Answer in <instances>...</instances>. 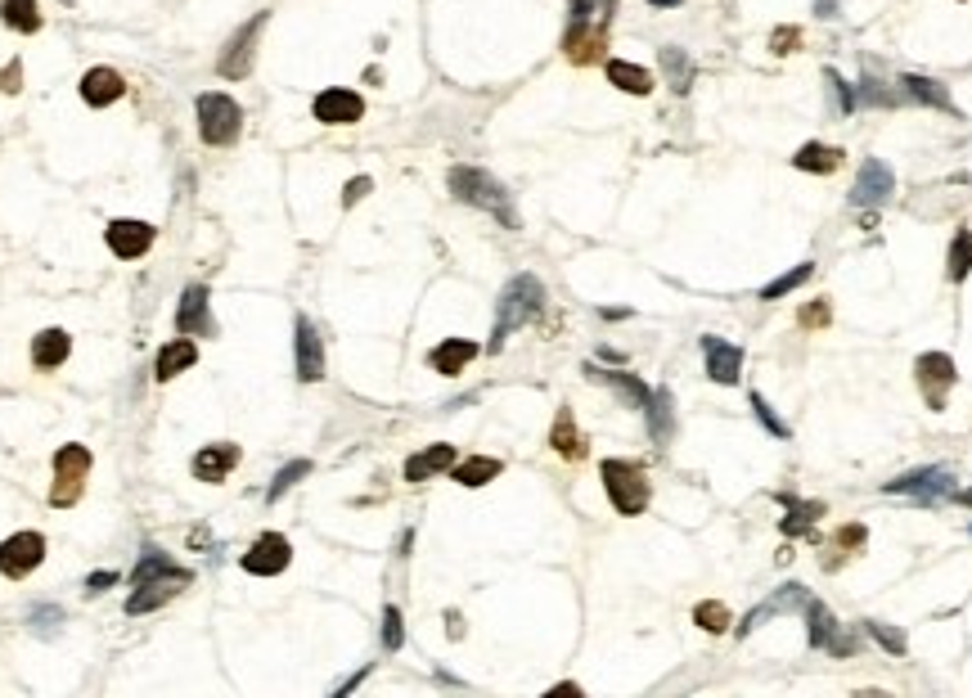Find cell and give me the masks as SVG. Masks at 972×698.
Returning <instances> with one entry per match:
<instances>
[{
    "mask_svg": "<svg viewBox=\"0 0 972 698\" xmlns=\"http://www.w3.org/2000/svg\"><path fill=\"white\" fill-rule=\"evenodd\" d=\"M540 311H545V284H540L531 271L513 275V280L504 284L500 302H495L491 352H500V347H504V338H509L513 329H522V325H531V320H540Z\"/></svg>",
    "mask_w": 972,
    "mask_h": 698,
    "instance_id": "6da1fadb",
    "label": "cell"
},
{
    "mask_svg": "<svg viewBox=\"0 0 972 698\" xmlns=\"http://www.w3.org/2000/svg\"><path fill=\"white\" fill-rule=\"evenodd\" d=\"M446 181H450V194H455L459 203L491 212V217L500 221V226H509V230L522 226L518 208H513V199H509V190H504V185L495 181L491 172H482V167H450Z\"/></svg>",
    "mask_w": 972,
    "mask_h": 698,
    "instance_id": "7a4b0ae2",
    "label": "cell"
},
{
    "mask_svg": "<svg viewBox=\"0 0 972 698\" xmlns=\"http://www.w3.org/2000/svg\"><path fill=\"white\" fill-rule=\"evenodd\" d=\"M194 109H198V136H203V145L225 149V145H234V140H239L243 109L225 91H203Z\"/></svg>",
    "mask_w": 972,
    "mask_h": 698,
    "instance_id": "3957f363",
    "label": "cell"
},
{
    "mask_svg": "<svg viewBox=\"0 0 972 698\" xmlns=\"http://www.w3.org/2000/svg\"><path fill=\"white\" fill-rule=\"evenodd\" d=\"M603 478V491H608V500L617 505V514H644L648 509V478L639 464L630 460H603L599 469Z\"/></svg>",
    "mask_w": 972,
    "mask_h": 698,
    "instance_id": "277c9868",
    "label": "cell"
},
{
    "mask_svg": "<svg viewBox=\"0 0 972 698\" xmlns=\"http://www.w3.org/2000/svg\"><path fill=\"white\" fill-rule=\"evenodd\" d=\"M266 23H270V10H257V14H252V19L230 37V46H225V50H221V59H216V73H221L225 82H243V77L252 73V59H257V41H261V32H266Z\"/></svg>",
    "mask_w": 972,
    "mask_h": 698,
    "instance_id": "5b68a950",
    "label": "cell"
},
{
    "mask_svg": "<svg viewBox=\"0 0 972 698\" xmlns=\"http://www.w3.org/2000/svg\"><path fill=\"white\" fill-rule=\"evenodd\" d=\"M882 491H887V496H909V500L932 505V500H941L954 491V473L941 469V464H927V469H909V473H900V478L882 482Z\"/></svg>",
    "mask_w": 972,
    "mask_h": 698,
    "instance_id": "8992f818",
    "label": "cell"
},
{
    "mask_svg": "<svg viewBox=\"0 0 972 698\" xmlns=\"http://www.w3.org/2000/svg\"><path fill=\"white\" fill-rule=\"evenodd\" d=\"M90 473V451L86 446H63L54 455V491H50V505L63 509V505H77L81 496V478Z\"/></svg>",
    "mask_w": 972,
    "mask_h": 698,
    "instance_id": "52a82bcc",
    "label": "cell"
},
{
    "mask_svg": "<svg viewBox=\"0 0 972 698\" xmlns=\"http://www.w3.org/2000/svg\"><path fill=\"white\" fill-rule=\"evenodd\" d=\"M914 379L918 388H923V401L932 410H945V397H950L954 379H959V370H954V356L945 352H923L914 361Z\"/></svg>",
    "mask_w": 972,
    "mask_h": 698,
    "instance_id": "ba28073f",
    "label": "cell"
},
{
    "mask_svg": "<svg viewBox=\"0 0 972 698\" xmlns=\"http://www.w3.org/2000/svg\"><path fill=\"white\" fill-rule=\"evenodd\" d=\"M603 50H608V23H576L567 19V32H563V55L572 64H599Z\"/></svg>",
    "mask_w": 972,
    "mask_h": 698,
    "instance_id": "9c48e42d",
    "label": "cell"
},
{
    "mask_svg": "<svg viewBox=\"0 0 972 698\" xmlns=\"http://www.w3.org/2000/svg\"><path fill=\"white\" fill-rule=\"evenodd\" d=\"M896 194V176L882 158H869V163L855 172V185H851V203L855 208H882V203Z\"/></svg>",
    "mask_w": 972,
    "mask_h": 698,
    "instance_id": "30bf717a",
    "label": "cell"
},
{
    "mask_svg": "<svg viewBox=\"0 0 972 698\" xmlns=\"http://www.w3.org/2000/svg\"><path fill=\"white\" fill-rule=\"evenodd\" d=\"M315 122H324V127H351V122L365 118V100H360L356 91H342V86H329V91L315 95L311 104Z\"/></svg>",
    "mask_w": 972,
    "mask_h": 698,
    "instance_id": "8fae6325",
    "label": "cell"
},
{
    "mask_svg": "<svg viewBox=\"0 0 972 698\" xmlns=\"http://www.w3.org/2000/svg\"><path fill=\"white\" fill-rule=\"evenodd\" d=\"M288 559H293V545H288L279 532H266V536H257V541L248 545V554H243V572H252V577H275V572L288 568Z\"/></svg>",
    "mask_w": 972,
    "mask_h": 698,
    "instance_id": "7c38bea8",
    "label": "cell"
},
{
    "mask_svg": "<svg viewBox=\"0 0 972 698\" xmlns=\"http://www.w3.org/2000/svg\"><path fill=\"white\" fill-rule=\"evenodd\" d=\"M45 559V536L41 532H18L0 545V572L5 577H27L32 568H41Z\"/></svg>",
    "mask_w": 972,
    "mask_h": 698,
    "instance_id": "4fadbf2b",
    "label": "cell"
},
{
    "mask_svg": "<svg viewBox=\"0 0 972 698\" xmlns=\"http://www.w3.org/2000/svg\"><path fill=\"white\" fill-rule=\"evenodd\" d=\"M806 599H810V590H806V586H797V581H788V586H779L770 599H765V604H756L752 613L743 617L738 635H752L756 626H765L770 617H779V613H797V608H806Z\"/></svg>",
    "mask_w": 972,
    "mask_h": 698,
    "instance_id": "5bb4252c",
    "label": "cell"
},
{
    "mask_svg": "<svg viewBox=\"0 0 972 698\" xmlns=\"http://www.w3.org/2000/svg\"><path fill=\"white\" fill-rule=\"evenodd\" d=\"M104 239H108V248H113V257L131 262V257L149 253V244H153V226H149V221H108Z\"/></svg>",
    "mask_w": 972,
    "mask_h": 698,
    "instance_id": "9a60e30c",
    "label": "cell"
},
{
    "mask_svg": "<svg viewBox=\"0 0 972 698\" xmlns=\"http://www.w3.org/2000/svg\"><path fill=\"white\" fill-rule=\"evenodd\" d=\"M207 284H189L185 293H180V311H176V329L185 338H194V334H212V311H207Z\"/></svg>",
    "mask_w": 972,
    "mask_h": 698,
    "instance_id": "2e32d148",
    "label": "cell"
},
{
    "mask_svg": "<svg viewBox=\"0 0 972 698\" xmlns=\"http://www.w3.org/2000/svg\"><path fill=\"white\" fill-rule=\"evenodd\" d=\"M702 356H707V379L711 383H738V374H743V352H738L734 343L707 334L702 338Z\"/></svg>",
    "mask_w": 972,
    "mask_h": 698,
    "instance_id": "e0dca14e",
    "label": "cell"
},
{
    "mask_svg": "<svg viewBox=\"0 0 972 698\" xmlns=\"http://www.w3.org/2000/svg\"><path fill=\"white\" fill-rule=\"evenodd\" d=\"M297 379L302 383L324 379V343H320V329L306 316H297Z\"/></svg>",
    "mask_w": 972,
    "mask_h": 698,
    "instance_id": "ac0fdd59",
    "label": "cell"
},
{
    "mask_svg": "<svg viewBox=\"0 0 972 698\" xmlns=\"http://www.w3.org/2000/svg\"><path fill=\"white\" fill-rule=\"evenodd\" d=\"M126 95V82L117 68H90L86 77H81V100L90 104V109H108V104H117Z\"/></svg>",
    "mask_w": 972,
    "mask_h": 698,
    "instance_id": "d6986e66",
    "label": "cell"
},
{
    "mask_svg": "<svg viewBox=\"0 0 972 698\" xmlns=\"http://www.w3.org/2000/svg\"><path fill=\"white\" fill-rule=\"evenodd\" d=\"M900 95H905L909 104H927V109H941V113H954L959 118V109H954L950 91H945L941 82H932V77H918V73H905L900 77Z\"/></svg>",
    "mask_w": 972,
    "mask_h": 698,
    "instance_id": "ffe728a7",
    "label": "cell"
},
{
    "mask_svg": "<svg viewBox=\"0 0 972 698\" xmlns=\"http://www.w3.org/2000/svg\"><path fill=\"white\" fill-rule=\"evenodd\" d=\"M149 581H180V586H189V568H176L171 554H162L149 545L144 559L135 563V572H131V586H149Z\"/></svg>",
    "mask_w": 972,
    "mask_h": 698,
    "instance_id": "44dd1931",
    "label": "cell"
},
{
    "mask_svg": "<svg viewBox=\"0 0 972 698\" xmlns=\"http://www.w3.org/2000/svg\"><path fill=\"white\" fill-rule=\"evenodd\" d=\"M234 464H239V446L216 442V446H203V451L194 455V464H189V469H194L198 482H221L225 473L234 469Z\"/></svg>",
    "mask_w": 972,
    "mask_h": 698,
    "instance_id": "7402d4cb",
    "label": "cell"
},
{
    "mask_svg": "<svg viewBox=\"0 0 972 698\" xmlns=\"http://www.w3.org/2000/svg\"><path fill=\"white\" fill-rule=\"evenodd\" d=\"M585 374H590L594 383H608V388L617 392V397L626 401L630 410H644V406H648V397H653V392H648L644 383H639L635 374H626V370H599V365H585Z\"/></svg>",
    "mask_w": 972,
    "mask_h": 698,
    "instance_id": "603a6c76",
    "label": "cell"
},
{
    "mask_svg": "<svg viewBox=\"0 0 972 698\" xmlns=\"http://www.w3.org/2000/svg\"><path fill=\"white\" fill-rule=\"evenodd\" d=\"M644 415H648V437H653V446L671 442V437H675V397H671V388H657L653 397H648Z\"/></svg>",
    "mask_w": 972,
    "mask_h": 698,
    "instance_id": "cb8c5ba5",
    "label": "cell"
},
{
    "mask_svg": "<svg viewBox=\"0 0 972 698\" xmlns=\"http://www.w3.org/2000/svg\"><path fill=\"white\" fill-rule=\"evenodd\" d=\"M792 167H797V172H810V176H833L837 167H842V149L810 140V145H801L797 154H792Z\"/></svg>",
    "mask_w": 972,
    "mask_h": 698,
    "instance_id": "d4e9b609",
    "label": "cell"
},
{
    "mask_svg": "<svg viewBox=\"0 0 972 698\" xmlns=\"http://www.w3.org/2000/svg\"><path fill=\"white\" fill-rule=\"evenodd\" d=\"M450 464H455V446L437 442V446H428V451H419V455L405 460V482H428L432 473H446Z\"/></svg>",
    "mask_w": 972,
    "mask_h": 698,
    "instance_id": "484cf974",
    "label": "cell"
},
{
    "mask_svg": "<svg viewBox=\"0 0 972 698\" xmlns=\"http://www.w3.org/2000/svg\"><path fill=\"white\" fill-rule=\"evenodd\" d=\"M72 352V338L63 334V329H41V334L32 338V365L36 370H54V365H63Z\"/></svg>",
    "mask_w": 972,
    "mask_h": 698,
    "instance_id": "4316f807",
    "label": "cell"
},
{
    "mask_svg": "<svg viewBox=\"0 0 972 698\" xmlns=\"http://www.w3.org/2000/svg\"><path fill=\"white\" fill-rule=\"evenodd\" d=\"M473 356H477V343H468V338H446V343H437L428 352V365L437 374H459Z\"/></svg>",
    "mask_w": 972,
    "mask_h": 698,
    "instance_id": "83f0119b",
    "label": "cell"
},
{
    "mask_svg": "<svg viewBox=\"0 0 972 698\" xmlns=\"http://www.w3.org/2000/svg\"><path fill=\"white\" fill-rule=\"evenodd\" d=\"M504 464L495 460V455H468V460L450 464V478L459 482V487H486V482L500 478Z\"/></svg>",
    "mask_w": 972,
    "mask_h": 698,
    "instance_id": "f1b7e54d",
    "label": "cell"
},
{
    "mask_svg": "<svg viewBox=\"0 0 972 698\" xmlns=\"http://www.w3.org/2000/svg\"><path fill=\"white\" fill-rule=\"evenodd\" d=\"M194 361H198V347L189 343V338H171V343L158 352V361H153V374L167 383V379H176L180 370H189Z\"/></svg>",
    "mask_w": 972,
    "mask_h": 698,
    "instance_id": "f546056e",
    "label": "cell"
},
{
    "mask_svg": "<svg viewBox=\"0 0 972 698\" xmlns=\"http://www.w3.org/2000/svg\"><path fill=\"white\" fill-rule=\"evenodd\" d=\"M657 64H662V77H666V86H671L675 95H689V86H693V77H698V68H693V59L684 55V50L666 46L662 55H657Z\"/></svg>",
    "mask_w": 972,
    "mask_h": 698,
    "instance_id": "4dcf8cb0",
    "label": "cell"
},
{
    "mask_svg": "<svg viewBox=\"0 0 972 698\" xmlns=\"http://www.w3.org/2000/svg\"><path fill=\"white\" fill-rule=\"evenodd\" d=\"M608 82L617 86V91L626 95H648L653 91V73L639 64H630V59H608Z\"/></svg>",
    "mask_w": 972,
    "mask_h": 698,
    "instance_id": "1f68e13d",
    "label": "cell"
},
{
    "mask_svg": "<svg viewBox=\"0 0 972 698\" xmlns=\"http://www.w3.org/2000/svg\"><path fill=\"white\" fill-rule=\"evenodd\" d=\"M549 446H554V451L563 455V460H581V455H585V437L576 433L572 410H558L554 428H549Z\"/></svg>",
    "mask_w": 972,
    "mask_h": 698,
    "instance_id": "d6a6232c",
    "label": "cell"
},
{
    "mask_svg": "<svg viewBox=\"0 0 972 698\" xmlns=\"http://www.w3.org/2000/svg\"><path fill=\"white\" fill-rule=\"evenodd\" d=\"M0 23L14 32H41V10L36 0H0Z\"/></svg>",
    "mask_w": 972,
    "mask_h": 698,
    "instance_id": "836d02e7",
    "label": "cell"
},
{
    "mask_svg": "<svg viewBox=\"0 0 972 698\" xmlns=\"http://www.w3.org/2000/svg\"><path fill=\"white\" fill-rule=\"evenodd\" d=\"M806 626H810V649H824L828 644V635L837 631V617L828 613V604H819V599H806Z\"/></svg>",
    "mask_w": 972,
    "mask_h": 698,
    "instance_id": "e575fe53",
    "label": "cell"
},
{
    "mask_svg": "<svg viewBox=\"0 0 972 698\" xmlns=\"http://www.w3.org/2000/svg\"><path fill=\"white\" fill-rule=\"evenodd\" d=\"M972 271V230H954V244H950V257H945V275L954 284H963Z\"/></svg>",
    "mask_w": 972,
    "mask_h": 698,
    "instance_id": "d590c367",
    "label": "cell"
},
{
    "mask_svg": "<svg viewBox=\"0 0 972 698\" xmlns=\"http://www.w3.org/2000/svg\"><path fill=\"white\" fill-rule=\"evenodd\" d=\"M176 586H180V581H176ZM171 595H176V590H171V581H149V586H135V595L126 599V613L140 617V613H149V608L167 604Z\"/></svg>",
    "mask_w": 972,
    "mask_h": 698,
    "instance_id": "8d00e7d4",
    "label": "cell"
},
{
    "mask_svg": "<svg viewBox=\"0 0 972 698\" xmlns=\"http://www.w3.org/2000/svg\"><path fill=\"white\" fill-rule=\"evenodd\" d=\"M810 275H815V262H801V266H792V271H783L779 280H770V284H765V289H761V302L788 298V293H792V289H801V284H806Z\"/></svg>",
    "mask_w": 972,
    "mask_h": 698,
    "instance_id": "74e56055",
    "label": "cell"
},
{
    "mask_svg": "<svg viewBox=\"0 0 972 698\" xmlns=\"http://www.w3.org/2000/svg\"><path fill=\"white\" fill-rule=\"evenodd\" d=\"M693 622H698L707 635H725L734 617H729V608L720 604V599H702V604L693 608Z\"/></svg>",
    "mask_w": 972,
    "mask_h": 698,
    "instance_id": "f35d334b",
    "label": "cell"
},
{
    "mask_svg": "<svg viewBox=\"0 0 972 698\" xmlns=\"http://www.w3.org/2000/svg\"><path fill=\"white\" fill-rule=\"evenodd\" d=\"M779 500L792 509V514L783 518V532H806V527H810V518H819V514H824V505H819V500H792V496H779Z\"/></svg>",
    "mask_w": 972,
    "mask_h": 698,
    "instance_id": "ab89813d",
    "label": "cell"
},
{
    "mask_svg": "<svg viewBox=\"0 0 972 698\" xmlns=\"http://www.w3.org/2000/svg\"><path fill=\"white\" fill-rule=\"evenodd\" d=\"M306 473H311V460H293V464H284V469L275 473V482H270L266 500H270V505H275V500H279V496H288V491H293L297 482L306 478Z\"/></svg>",
    "mask_w": 972,
    "mask_h": 698,
    "instance_id": "60d3db41",
    "label": "cell"
},
{
    "mask_svg": "<svg viewBox=\"0 0 972 698\" xmlns=\"http://www.w3.org/2000/svg\"><path fill=\"white\" fill-rule=\"evenodd\" d=\"M864 631H869L873 640H878L882 649L891 653V658H905L909 640H905V635H900V631H896V626H891V622H864Z\"/></svg>",
    "mask_w": 972,
    "mask_h": 698,
    "instance_id": "b9f144b4",
    "label": "cell"
},
{
    "mask_svg": "<svg viewBox=\"0 0 972 698\" xmlns=\"http://www.w3.org/2000/svg\"><path fill=\"white\" fill-rule=\"evenodd\" d=\"M752 410H756V419L765 424V433H770V437H779V442H788V437H792V428L783 424L779 415H774V406L761 397V392H752Z\"/></svg>",
    "mask_w": 972,
    "mask_h": 698,
    "instance_id": "7bdbcfd3",
    "label": "cell"
},
{
    "mask_svg": "<svg viewBox=\"0 0 972 698\" xmlns=\"http://www.w3.org/2000/svg\"><path fill=\"white\" fill-rule=\"evenodd\" d=\"M405 644V622H401V608L396 604H387L383 608V649L387 653H396Z\"/></svg>",
    "mask_w": 972,
    "mask_h": 698,
    "instance_id": "ee69618b",
    "label": "cell"
},
{
    "mask_svg": "<svg viewBox=\"0 0 972 698\" xmlns=\"http://www.w3.org/2000/svg\"><path fill=\"white\" fill-rule=\"evenodd\" d=\"M801 50V28H792V23H783V28L770 32V55H797Z\"/></svg>",
    "mask_w": 972,
    "mask_h": 698,
    "instance_id": "f6af8a7d",
    "label": "cell"
},
{
    "mask_svg": "<svg viewBox=\"0 0 972 698\" xmlns=\"http://www.w3.org/2000/svg\"><path fill=\"white\" fill-rule=\"evenodd\" d=\"M855 100H860V104H896V95L882 91V82L869 73V68H864V77H860V95H855Z\"/></svg>",
    "mask_w": 972,
    "mask_h": 698,
    "instance_id": "bcb514c9",
    "label": "cell"
},
{
    "mask_svg": "<svg viewBox=\"0 0 972 698\" xmlns=\"http://www.w3.org/2000/svg\"><path fill=\"white\" fill-rule=\"evenodd\" d=\"M824 77H828V86H833V95H837V109H842V113H855V104H860V100H855V91H851V86H846L842 77L833 73V68H828Z\"/></svg>",
    "mask_w": 972,
    "mask_h": 698,
    "instance_id": "7dc6e473",
    "label": "cell"
},
{
    "mask_svg": "<svg viewBox=\"0 0 972 698\" xmlns=\"http://www.w3.org/2000/svg\"><path fill=\"white\" fill-rule=\"evenodd\" d=\"M824 649L833 653V658H851V653H855V635H851V631H842V626H837V631L828 635V644H824Z\"/></svg>",
    "mask_w": 972,
    "mask_h": 698,
    "instance_id": "c3c4849f",
    "label": "cell"
},
{
    "mask_svg": "<svg viewBox=\"0 0 972 698\" xmlns=\"http://www.w3.org/2000/svg\"><path fill=\"white\" fill-rule=\"evenodd\" d=\"M369 190H374V181H369V176H356V181H347V190H342V208H356V203L365 199Z\"/></svg>",
    "mask_w": 972,
    "mask_h": 698,
    "instance_id": "681fc988",
    "label": "cell"
},
{
    "mask_svg": "<svg viewBox=\"0 0 972 698\" xmlns=\"http://www.w3.org/2000/svg\"><path fill=\"white\" fill-rule=\"evenodd\" d=\"M18 82H23V64L14 59V64H5V73H0V91L14 95V91H18Z\"/></svg>",
    "mask_w": 972,
    "mask_h": 698,
    "instance_id": "f907efd6",
    "label": "cell"
},
{
    "mask_svg": "<svg viewBox=\"0 0 972 698\" xmlns=\"http://www.w3.org/2000/svg\"><path fill=\"white\" fill-rule=\"evenodd\" d=\"M837 541H842V545H860V541H864V527H860V523L842 527V532H837Z\"/></svg>",
    "mask_w": 972,
    "mask_h": 698,
    "instance_id": "816d5d0a",
    "label": "cell"
},
{
    "mask_svg": "<svg viewBox=\"0 0 972 698\" xmlns=\"http://www.w3.org/2000/svg\"><path fill=\"white\" fill-rule=\"evenodd\" d=\"M801 320H806V325H824V320H828V302H815V307H810Z\"/></svg>",
    "mask_w": 972,
    "mask_h": 698,
    "instance_id": "f5cc1de1",
    "label": "cell"
},
{
    "mask_svg": "<svg viewBox=\"0 0 972 698\" xmlns=\"http://www.w3.org/2000/svg\"><path fill=\"white\" fill-rule=\"evenodd\" d=\"M117 581V572H95V577L86 581V590H104V586H113Z\"/></svg>",
    "mask_w": 972,
    "mask_h": 698,
    "instance_id": "db71d44e",
    "label": "cell"
},
{
    "mask_svg": "<svg viewBox=\"0 0 972 698\" xmlns=\"http://www.w3.org/2000/svg\"><path fill=\"white\" fill-rule=\"evenodd\" d=\"M815 19H837V0H815Z\"/></svg>",
    "mask_w": 972,
    "mask_h": 698,
    "instance_id": "11a10c76",
    "label": "cell"
},
{
    "mask_svg": "<svg viewBox=\"0 0 972 698\" xmlns=\"http://www.w3.org/2000/svg\"><path fill=\"white\" fill-rule=\"evenodd\" d=\"M599 5V23H612V14H617V0H594Z\"/></svg>",
    "mask_w": 972,
    "mask_h": 698,
    "instance_id": "9f6ffc18",
    "label": "cell"
},
{
    "mask_svg": "<svg viewBox=\"0 0 972 698\" xmlns=\"http://www.w3.org/2000/svg\"><path fill=\"white\" fill-rule=\"evenodd\" d=\"M648 5H653V10H680L684 0H648Z\"/></svg>",
    "mask_w": 972,
    "mask_h": 698,
    "instance_id": "6f0895ef",
    "label": "cell"
},
{
    "mask_svg": "<svg viewBox=\"0 0 972 698\" xmlns=\"http://www.w3.org/2000/svg\"><path fill=\"white\" fill-rule=\"evenodd\" d=\"M446 622H450V640H459V635H464V622H459V617H455V613H450V617H446Z\"/></svg>",
    "mask_w": 972,
    "mask_h": 698,
    "instance_id": "680465c9",
    "label": "cell"
},
{
    "mask_svg": "<svg viewBox=\"0 0 972 698\" xmlns=\"http://www.w3.org/2000/svg\"><path fill=\"white\" fill-rule=\"evenodd\" d=\"M954 500H959V505H968V509H972V487H963V491H959V496H954Z\"/></svg>",
    "mask_w": 972,
    "mask_h": 698,
    "instance_id": "91938a15",
    "label": "cell"
}]
</instances>
